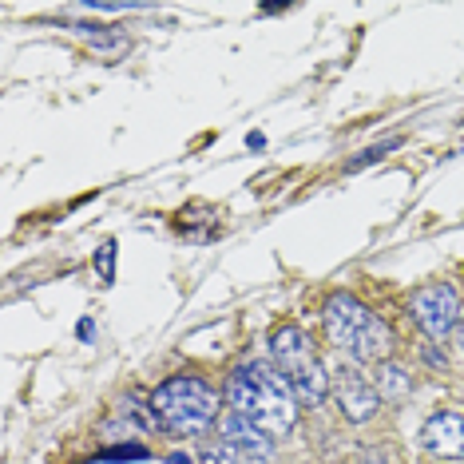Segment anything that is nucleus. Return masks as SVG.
Listing matches in <instances>:
<instances>
[{
    "label": "nucleus",
    "instance_id": "obj_6",
    "mask_svg": "<svg viewBox=\"0 0 464 464\" xmlns=\"http://www.w3.org/2000/svg\"><path fill=\"white\" fill-rule=\"evenodd\" d=\"M409 314H413V322L420 325V334L429 337V342H440L445 334H452L460 325V294L452 282H429V286L413 290V298H409Z\"/></svg>",
    "mask_w": 464,
    "mask_h": 464
},
{
    "label": "nucleus",
    "instance_id": "obj_12",
    "mask_svg": "<svg viewBox=\"0 0 464 464\" xmlns=\"http://www.w3.org/2000/svg\"><path fill=\"white\" fill-rule=\"evenodd\" d=\"M103 460H147V449H140V445H115V449L103 452Z\"/></svg>",
    "mask_w": 464,
    "mask_h": 464
},
{
    "label": "nucleus",
    "instance_id": "obj_5",
    "mask_svg": "<svg viewBox=\"0 0 464 464\" xmlns=\"http://www.w3.org/2000/svg\"><path fill=\"white\" fill-rule=\"evenodd\" d=\"M330 397L350 425H365V420L377 417V409L385 405L382 393H377L373 377L365 373L357 362H342L337 369H330Z\"/></svg>",
    "mask_w": 464,
    "mask_h": 464
},
{
    "label": "nucleus",
    "instance_id": "obj_7",
    "mask_svg": "<svg viewBox=\"0 0 464 464\" xmlns=\"http://www.w3.org/2000/svg\"><path fill=\"white\" fill-rule=\"evenodd\" d=\"M420 449L437 460H464V413L437 409L420 429Z\"/></svg>",
    "mask_w": 464,
    "mask_h": 464
},
{
    "label": "nucleus",
    "instance_id": "obj_1",
    "mask_svg": "<svg viewBox=\"0 0 464 464\" xmlns=\"http://www.w3.org/2000/svg\"><path fill=\"white\" fill-rule=\"evenodd\" d=\"M227 409L250 420L258 432H266L270 440H282L298 425V397H294L290 382L278 373V365L266 362H246L230 369L227 377Z\"/></svg>",
    "mask_w": 464,
    "mask_h": 464
},
{
    "label": "nucleus",
    "instance_id": "obj_9",
    "mask_svg": "<svg viewBox=\"0 0 464 464\" xmlns=\"http://www.w3.org/2000/svg\"><path fill=\"white\" fill-rule=\"evenodd\" d=\"M377 393H382V401H405L409 393H413V377H409V369L405 365H397V362H382L377 365Z\"/></svg>",
    "mask_w": 464,
    "mask_h": 464
},
{
    "label": "nucleus",
    "instance_id": "obj_13",
    "mask_svg": "<svg viewBox=\"0 0 464 464\" xmlns=\"http://www.w3.org/2000/svg\"><path fill=\"white\" fill-rule=\"evenodd\" d=\"M111 262H115V242H103L100 255H96V270L103 282H111Z\"/></svg>",
    "mask_w": 464,
    "mask_h": 464
},
{
    "label": "nucleus",
    "instance_id": "obj_15",
    "mask_svg": "<svg viewBox=\"0 0 464 464\" xmlns=\"http://www.w3.org/2000/svg\"><path fill=\"white\" fill-rule=\"evenodd\" d=\"M457 345H460V353H464V318H460V325H457Z\"/></svg>",
    "mask_w": 464,
    "mask_h": 464
},
{
    "label": "nucleus",
    "instance_id": "obj_14",
    "mask_svg": "<svg viewBox=\"0 0 464 464\" xmlns=\"http://www.w3.org/2000/svg\"><path fill=\"white\" fill-rule=\"evenodd\" d=\"M425 357H429V365H440V369H445V353H437V350H432V342L425 345Z\"/></svg>",
    "mask_w": 464,
    "mask_h": 464
},
{
    "label": "nucleus",
    "instance_id": "obj_10",
    "mask_svg": "<svg viewBox=\"0 0 464 464\" xmlns=\"http://www.w3.org/2000/svg\"><path fill=\"white\" fill-rule=\"evenodd\" d=\"M198 460L203 464H262L255 457H246V452H238L235 445H227V440H218V445H207L198 452Z\"/></svg>",
    "mask_w": 464,
    "mask_h": 464
},
{
    "label": "nucleus",
    "instance_id": "obj_11",
    "mask_svg": "<svg viewBox=\"0 0 464 464\" xmlns=\"http://www.w3.org/2000/svg\"><path fill=\"white\" fill-rule=\"evenodd\" d=\"M393 147H401V140H397V135H393V140H382L377 147H365V151L357 155V160H350V163H345V171H362V167L377 163V160H385V155L393 151Z\"/></svg>",
    "mask_w": 464,
    "mask_h": 464
},
{
    "label": "nucleus",
    "instance_id": "obj_3",
    "mask_svg": "<svg viewBox=\"0 0 464 464\" xmlns=\"http://www.w3.org/2000/svg\"><path fill=\"white\" fill-rule=\"evenodd\" d=\"M147 409H151V425H160L171 437H203L218 420V389H210L195 373H175L163 385H155Z\"/></svg>",
    "mask_w": 464,
    "mask_h": 464
},
{
    "label": "nucleus",
    "instance_id": "obj_2",
    "mask_svg": "<svg viewBox=\"0 0 464 464\" xmlns=\"http://www.w3.org/2000/svg\"><path fill=\"white\" fill-rule=\"evenodd\" d=\"M322 325L330 345H337L342 353H350V362L357 365H382L393 353V330L385 325V318H377L365 302H357L350 290H337L322 305Z\"/></svg>",
    "mask_w": 464,
    "mask_h": 464
},
{
    "label": "nucleus",
    "instance_id": "obj_8",
    "mask_svg": "<svg viewBox=\"0 0 464 464\" xmlns=\"http://www.w3.org/2000/svg\"><path fill=\"white\" fill-rule=\"evenodd\" d=\"M223 440L235 445L238 452H246V457L262 460V464H270V457H274V440L266 437V432H258L250 420H242L238 413H230V409L223 417Z\"/></svg>",
    "mask_w": 464,
    "mask_h": 464
},
{
    "label": "nucleus",
    "instance_id": "obj_4",
    "mask_svg": "<svg viewBox=\"0 0 464 464\" xmlns=\"http://www.w3.org/2000/svg\"><path fill=\"white\" fill-rule=\"evenodd\" d=\"M270 357H274V365H278V373L290 382L298 405L318 409L322 401L330 397V369L314 353L305 330H298V325H278V330L270 334Z\"/></svg>",
    "mask_w": 464,
    "mask_h": 464
}]
</instances>
